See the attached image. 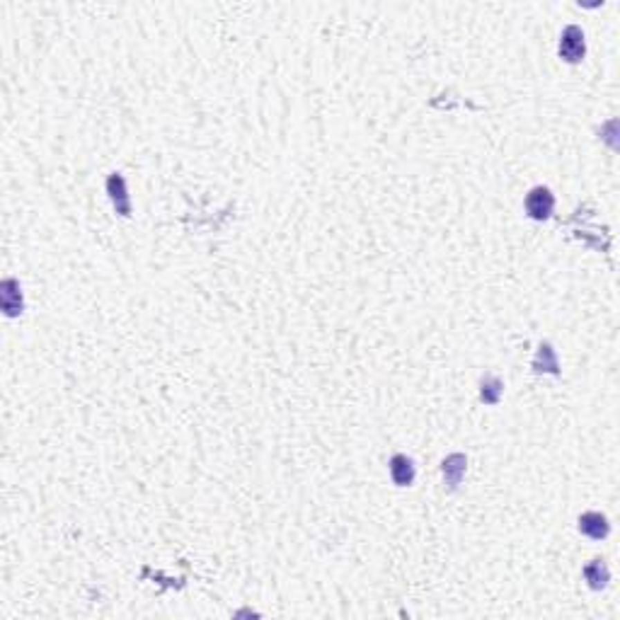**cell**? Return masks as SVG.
<instances>
[{"label": "cell", "mask_w": 620, "mask_h": 620, "mask_svg": "<svg viewBox=\"0 0 620 620\" xmlns=\"http://www.w3.org/2000/svg\"><path fill=\"white\" fill-rule=\"evenodd\" d=\"M579 531L584 533V536L599 540V538H603L605 533H608V521H605V516H601V513L589 511L579 518Z\"/></svg>", "instance_id": "obj_4"}, {"label": "cell", "mask_w": 620, "mask_h": 620, "mask_svg": "<svg viewBox=\"0 0 620 620\" xmlns=\"http://www.w3.org/2000/svg\"><path fill=\"white\" fill-rule=\"evenodd\" d=\"M499 392H502V383L497 381V378H487V381L482 383V400L484 402H497L499 400Z\"/></svg>", "instance_id": "obj_8"}, {"label": "cell", "mask_w": 620, "mask_h": 620, "mask_svg": "<svg viewBox=\"0 0 620 620\" xmlns=\"http://www.w3.org/2000/svg\"><path fill=\"white\" fill-rule=\"evenodd\" d=\"M552 206H555V199H552L550 189L545 187H536L528 192L526 197V211L531 213L536 221H542L552 213Z\"/></svg>", "instance_id": "obj_2"}, {"label": "cell", "mask_w": 620, "mask_h": 620, "mask_svg": "<svg viewBox=\"0 0 620 620\" xmlns=\"http://www.w3.org/2000/svg\"><path fill=\"white\" fill-rule=\"evenodd\" d=\"M390 475H392V482L400 484V487H407L414 480V465H412V460L407 455H392Z\"/></svg>", "instance_id": "obj_3"}, {"label": "cell", "mask_w": 620, "mask_h": 620, "mask_svg": "<svg viewBox=\"0 0 620 620\" xmlns=\"http://www.w3.org/2000/svg\"><path fill=\"white\" fill-rule=\"evenodd\" d=\"M463 473H465V458L463 455L455 453V455H450V458L444 460V477H446V482H448L450 487H455V484L460 482Z\"/></svg>", "instance_id": "obj_6"}, {"label": "cell", "mask_w": 620, "mask_h": 620, "mask_svg": "<svg viewBox=\"0 0 620 620\" xmlns=\"http://www.w3.org/2000/svg\"><path fill=\"white\" fill-rule=\"evenodd\" d=\"M584 574H586V579H589V584L594 586V589H603L605 581H608V567H605L601 560H594L591 565H586Z\"/></svg>", "instance_id": "obj_7"}, {"label": "cell", "mask_w": 620, "mask_h": 620, "mask_svg": "<svg viewBox=\"0 0 620 620\" xmlns=\"http://www.w3.org/2000/svg\"><path fill=\"white\" fill-rule=\"evenodd\" d=\"M107 189H109V197H111V201H114L116 211L126 216V213H129V197H126L124 179H121L119 174H111V177L107 179Z\"/></svg>", "instance_id": "obj_5"}, {"label": "cell", "mask_w": 620, "mask_h": 620, "mask_svg": "<svg viewBox=\"0 0 620 620\" xmlns=\"http://www.w3.org/2000/svg\"><path fill=\"white\" fill-rule=\"evenodd\" d=\"M560 56L569 63L581 61V56H584V32H581L576 24H569V27L562 32Z\"/></svg>", "instance_id": "obj_1"}]
</instances>
